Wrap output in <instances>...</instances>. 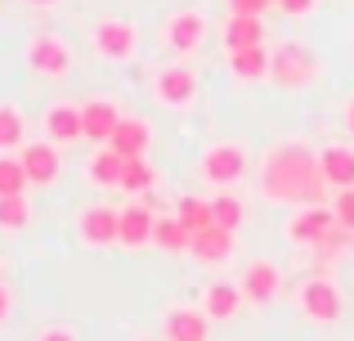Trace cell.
I'll return each instance as SVG.
<instances>
[{
	"label": "cell",
	"instance_id": "38",
	"mask_svg": "<svg viewBox=\"0 0 354 341\" xmlns=\"http://www.w3.org/2000/svg\"><path fill=\"white\" fill-rule=\"evenodd\" d=\"M274 5H278V0H274Z\"/></svg>",
	"mask_w": 354,
	"mask_h": 341
},
{
	"label": "cell",
	"instance_id": "1",
	"mask_svg": "<svg viewBox=\"0 0 354 341\" xmlns=\"http://www.w3.org/2000/svg\"><path fill=\"white\" fill-rule=\"evenodd\" d=\"M260 189L269 202H305V207H319L328 180L319 171V153L301 140H287L278 149L265 153V167H260Z\"/></svg>",
	"mask_w": 354,
	"mask_h": 341
},
{
	"label": "cell",
	"instance_id": "19",
	"mask_svg": "<svg viewBox=\"0 0 354 341\" xmlns=\"http://www.w3.org/2000/svg\"><path fill=\"white\" fill-rule=\"evenodd\" d=\"M148 144H153L148 126H144V122H135V117H121L117 131H113V140H108V149H117L121 158H144Z\"/></svg>",
	"mask_w": 354,
	"mask_h": 341
},
{
	"label": "cell",
	"instance_id": "28",
	"mask_svg": "<svg viewBox=\"0 0 354 341\" xmlns=\"http://www.w3.org/2000/svg\"><path fill=\"white\" fill-rule=\"evenodd\" d=\"M175 220H180L189 234H198V229L211 225V202H202V198H180V207H175Z\"/></svg>",
	"mask_w": 354,
	"mask_h": 341
},
{
	"label": "cell",
	"instance_id": "4",
	"mask_svg": "<svg viewBox=\"0 0 354 341\" xmlns=\"http://www.w3.org/2000/svg\"><path fill=\"white\" fill-rule=\"evenodd\" d=\"M202 175H207L216 189H229V184H238L242 175H247V149L234 140L225 144H211L207 153H202Z\"/></svg>",
	"mask_w": 354,
	"mask_h": 341
},
{
	"label": "cell",
	"instance_id": "39",
	"mask_svg": "<svg viewBox=\"0 0 354 341\" xmlns=\"http://www.w3.org/2000/svg\"><path fill=\"white\" fill-rule=\"evenodd\" d=\"M0 283H5V279H0Z\"/></svg>",
	"mask_w": 354,
	"mask_h": 341
},
{
	"label": "cell",
	"instance_id": "21",
	"mask_svg": "<svg viewBox=\"0 0 354 341\" xmlns=\"http://www.w3.org/2000/svg\"><path fill=\"white\" fill-rule=\"evenodd\" d=\"M121 171H126V158H121L117 149H108V144L90 158V167H86L90 184H99V189H121Z\"/></svg>",
	"mask_w": 354,
	"mask_h": 341
},
{
	"label": "cell",
	"instance_id": "18",
	"mask_svg": "<svg viewBox=\"0 0 354 341\" xmlns=\"http://www.w3.org/2000/svg\"><path fill=\"white\" fill-rule=\"evenodd\" d=\"M319 171L328 184L337 189H354V149H341V144H328L319 153Z\"/></svg>",
	"mask_w": 354,
	"mask_h": 341
},
{
	"label": "cell",
	"instance_id": "3",
	"mask_svg": "<svg viewBox=\"0 0 354 341\" xmlns=\"http://www.w3.org/2000/svg\"><path fill=\"white\" fill-rule=\"evenodd\" d=\"M314 72H319V59H314L310 45H283V50L269 59V77H274L283 90H301V86H310Z\"/></svg>",
	"mask_w": 354,
	"mask_h": 341
},
{
	"label": "cell",
	"instance_id": "15",
	"mask_svg": "<svg viewBox=\"0 0 354 341\" xmlns=\"http://www.w3.org/2000/svg\"><path fill=\"white\" fill-rule=\"evenodd\" d=\"M117 122H121V113H117V104H108V99H90V104H81V131H86V140L108 144L113 131H117Z\"/></svg>",
	"mask_w": 354,
	"mask_h": 341
},
{
	"label": "cell",
	"instance_id": "36",
	"mask_svg": "<svg viewBox=\"0 0 354 341\" xmlns=\"http://www.w3.org/2000/svg\"><path fill=\"white\" fill-rule=\"evenodd\" d=\"M346 126H350V135H354V99H350V108H346Z\"/></svg>",
	"mask_w": 354,
	"mask_h": 341
},
{
	"label": "cell",
	"instance_id": "35",
	"mask_svg": "<svg viewBox=\"0 0 354 341\" xmlns=\"http://www.w3.org/2000/svg\"><path fill=\"white\" fill-rule=\"evenodd\" d=\"M9 310H14V301H9V288H5V283H0V324H5V319H9Z\"/></svg>",
	"mask_w": 354,
	"mask_h": 341
},
{
	"label": "cell",
	"instance_id": "10",
	"mask_svg": "<svg viewBox=\"0 0 354 341\" xmlns=\"http://www.w3.org/2000/svg\"><path fill=\"white\" fill-rule=\"evenodd\" d=\"M278 288H283V274H278V265H269V261L247 265L242 279H238L242 301H251V306H269V301L278 297Z\"/></svg>",
	"mask_w": 354,
	"mask_h": 341
},
{
	"label": "cell",
	"instance_id": "8",
	"mask_svg": "<svg viewBox=\"0 0 354 341\" xmlns=\"http://www.w3.org/2000/svg\"><path fill=\"white\" fill-rule=\"evenodd\" d=\"M77 234H81V243H86V247H113L117 234H121V211L104 207V202H95V207L81 211Z\"/></svg>",
	"mask_w": 354,
	"mask_h": 341
},
{
	"label": "cell",
	"instance_id": "30",
	"mask_svg": "<svg viewBox=\"0 0 354 341\" xmlns=\"http://www.w3.org/2000/svg\"><path fill=\"white\" fill-rule=\"evenodd\" d=\"M27 220H32V211H27V198H0V229H5V234H18V229H27Z\"/></svg>",
	"mask_w": 354,
	"mask_h": 341
},
{
	"label": "cell",
	"instance_id": "17",
	"mask_svg": "<svg viewBox=\"0 0 354 341\" xmlns=\"http://www.w3.org/2000/svg\"><path fill=\"white\" fill-rule=\"evenodd\" d=\"M189 252L198 256V261H207V265H220V261H229V252H234V234L220 229V225H207V229H198V234L189 238Z\"/></svg>",
	"mask_w": 354,
	"mask_h": 341
},
{
	"label": "cell",
	"instance_id": "20",
	"mask_svg": "<svg viewBox=\"0 0 354 341\" xmlns=\"http://www.w3.org/2000/svg\"><path fill=\"white\" fill-rule=\"evenodd\" d=\"M269 59H274V54H269L265 45L229 50V72H234L238 81H260V77H269Z\"/></svg>",
	"mask_w": 354,
	"mask_h": 341
},
{
	"label": "cell",
	"instance_id": "23",
	"mask_svg": "<svg viewBox=\"0 0 354 341\" xmlns=\"http://www.w3.org/2000/svg\"><path fill=\"white\" fill-rule=\"evenodd\" d=\"M225 45L229 50H247V45H265V23L260 14H234L225 27Z\"/></svg>",
	"mask_w": 354,
	"mask_h": 341
},
{
	"label": "cell",
	"instance_id": "14",
	"mask_svg": "<svg viewBox=\"0 0 354 341\" xmlns=\"http://www.w3.org/2000/svg\"><path fill=\"white\" fill-rule=\"evenodd\" d=\"M41 126H45V135H50V144H77V140H86L77 104H50Z\"/></svg>",
	"mask_w": 354,
	"mask_h": 341
},
{
	"label": "cell",
	"instance_id": "16",
	"mask_svg": "<svg viewBox=\"0 0 354 341\" xmlns=\"http://www.w3.org/2000/svg\"><path fill=\"white\" fill-rule=\"evenodd\" d=\"M332 225H337V216H332V211L319 202V207H305L301 216H296L292 225H287V238H292V243H301V247H314V243H319V238L328 234Z\"/></svg>",
	"mask_w": 354,
	"mask_h": 341
},
{
	"label": "cell",
	"instance_id": "27",
	"mask_svg": "<svg viewBox=\"0 0 354 341\" xmlns=\"http://www.w3.org/2000/svg\"><path fill=\"white\" fill-rule=\"evenodd\" d=\"M211 225L238 234V225H242V202L234 198V193H220V198H211Z\"/></svg>",
	"mask_w": 354,
	"mask_h": 341
},
{
	"label": "cell",
	"instance_id": "33",
	"mask_svg": "<svg viewBox=\"0 0 354 341\" xmlns=\"http://www.w3.org/2000/svg\"><path fill=\"white\" fill-rule=\"evenodd\" d=\"M229 5H234V14H265L274 0H229Z\"/></svg>",
	"mask_w": 354,
	"mask_h": 341
},
{
	"label": "cell",
	"instance_id": "22",
	"mask_svg": "<svg viewBox=\"0 0 354 341\" xmlns=\"http://www.w3.org/2000/svg\"><path fill=\"white\" fill-rule=\"evenodd\" d=\"M202 310H207V319H234L242 310V292L234 283H211L202 292Z\"/></svg>",
	"mask_w": 354,
	"mask_h": 341
},
{
	"label": "cell",
	"instance_id": "26",
	"mask_svg": "<svg viewBox=\"0 0 354 341\" xmlns=\"http://www.w3.org/2000/svg\"><path fill=\"white\" fill-rule=\"evenodd\" d=\"M189 238L193 234L175 216H157V229H153V243L157 247H166V252H184V247H189Z\"/></svg>",
	"mask_w": 354,
	"mask_h": 341
},
{
	"label": "cell",
	"instance_id": "12",
	"mask_svg": "<svg viewBox=\"0 0 354 341\" xmlns=\"http://www.w3.org/2000/svg\"><path fill=\"white\" fill-rule=\"evenodd\" d=\"M162 333H166V341H207L211 337V319H207V310L175 306V310H166Z\"/></svg>",
	"mask_w": 354,
	"mask_h": 341
},
{
	"label": "cell",
	"instance_id": "2",
	"mask_svg": "<svg viewBox=\"0 0 354 341\" xmlns=\"http://www.w3.org/2000/svg\"><path fill=\"white\" fill-rule=\"evenodd\" d=\"M296 306H301V315L310 319V324H337V319L346 315L341 288L332 279H323V274H314V279H305L301 288H296Z\"/></svg>",
	"mask_w": 354,
	"mask_h": 341
},
{
	"label": "cell",
	"instance_id": "6",
	"mask_svg": "<svg viewBox=\"0 0 354 341\" xmlns=\"http://www.w3.org/2000/svg\"><path fill=\"white\" fill-rule=\"evenodd\" d=\"M27 63H32V72H41V77H68L72 72V50L63 36H32V45H27Z\"/></svg>",
	"mask_w": 354,
	"mask_h": 341
},
{
	"label": "cell",
	"instance_id": "37",
	"mask_svg": "<svg viewBox=\"0 0 354 341\" xmlns=\"http://www.w3.org/2000/svg\"><path fill=\"white\" fill-rule=\"evenodd\" d=\"M32 5H54V0H32Z\"/></svg>",
	"mask_w": 354,
	"mask_h": 341
},
{
	"label": "cell",
	"instance_id": "25",
	"mask_svg": "<svg viewBox=\"0 0 354 341\" xmlns=\"http://www.w3.org/2000/svg\"><path fill=\"white\" fill-rule=\"evenodd\" d=\"M27 171L18 158H9V153H0V198H23L27 193Z\"/></svg>",
	"mask_w": 354,
	"mask_h": 341
},
{
	"label": "cell",
	"instance_id": "34",
	"mask_svg": "<svg viewBox=\"0 0 354 341\" xmlns=\"http://www.w3.org/2000/svg\"><path fill=\"white\" fill-rule=\"evenodd\" d=\"M36 341H77V333H68V328H45Z\"/></svg>",
	"mask_w": 354,
	"mask_h": 341
},
{
	"label": "cell",
	"instance_id": "29",
	"mask_svg": "<svg viewBox=\"0 0 354 341\" xmlns=\"http://www.w3.org/2000/svg\"><path fill=\"white\" fill-rule=\"evenodd\" d=\"M153 180L157 175H153V167H148L144 158H126V171H121V189L126 193H148Z\"/></svg>",
	"mask_w": 354,
	"mask_h": 341
},
{
	"label": "cell",
	"instance_id": "11",
	"mask_svg": "<svg viewBox=\"0 0 354 341\" xmlns=\"http://www.w3.org/2000/svg\"><path fill=\"white\" fill-rule=\"evenodd\" d=\"M18 162H23V171H27V180L32 184H54L59 180V171H63V158H59V144H23L18 149Z\"/></svg>",
	"mask_w": 354,
	"mask_h": 341
},
{
	"label": "cell",
	"instance_id": "31",
	"mask_svg": "<svg viewBox=\"0 0 354 341\" xmlns=\"http://www.w3.org/2000/svg\"><path fill=\"white\" fill-rule=\"evenodd\" d=\"M332 216H337V225H346L354 234V189H341L337 198H332Z\"/></svg>",
	"mask_w": 354,
	"mask_h": 341
},
{
	"label": "cell",
	"instance_id": "32",
	"mask_svg": "<svg viewBox=\"0 0 354 341\" xmlns=\"http://www.w3.org/2000/svg\"><path fill=\"white\" fill-rule=\"evenodd\" d=\"M314 5H319V0H278V9H283L287 18H305Z\"/></svg>",
	"mask_w": 354,
	"mask_h": 341
},
{
	"label": "cell",
	"instance_id": "5",
	"mask_svg": "<svg viewBox=\"0 0 354 341\" xmlns=\"http://www.w3.org/2000/svg\"><path fill=\"white\" fill-rule=\"evenodd\" d=\"M166 50L171 54H198L202 50V41H207V18L198 14V9H180V14H171L166 18Z\"/></svg>",
	"mask_w": 354,
	"mask_h": 341
},
{
	"label": "cell",
	"instance_id": "13",
	"mask_svg": "<svg viewBox=\"0 0 354 341\" xmlns=\"http://www.w3.org/2000/svg\"><path fill=\"white\" fill-rule=\"evenodd\" d=\"M153 229H157V216L148 202H130L126 211H121V234L117 243L121 247H148L153 243Z\"/></svg>",
	"mask_w": 354,
	"mask_h": 341
},
{
	"label": "cell",
	"instance_id": "7",
	"mask_svg": "<svg viewBox=\"0 0 354 341\" xmlns=\"http://www.w3.org/2000/svg\"><path fill=\"white\" fill-rule=\"evenodd\" d=\"M135 23H126V18H104V23L95 27V54L108 63H126L130 54H135Z\"/></svg>",
	"mask_w": 354,
	"mask_h": 341
},
{
	"label": "cell",
	"instance_id": "24",
	"mask_svg": "<svg viewBox=\"0 0 354 341\" xmlns=\"http://www.w3.org/2000/svg\"><path fill=\"white\" fill-rule=\"evenodd\" d=\"M23 144H27V122H23V113H18L14 104H0V153L23 149Z\"/></svg>",
	"mask_w": 354,
	"mask_h": 341
},
{
	"label": "cell",
	"instance_id": "9",
	"mask_svg": "<svg viewBox=\"0 0 354 341\" xmlns=\"http://www.w3.org/2000/svg\"><path fill=\"white\" fill-rule=\"evenodd\" d=\"M153 95L162 99L166 108H189L193 99H198V77H193L184 63H175V68H162L153 77Z\"/></svg>",
	"mask_w": 354,
	"mask_h": 341
}]
</instances>
